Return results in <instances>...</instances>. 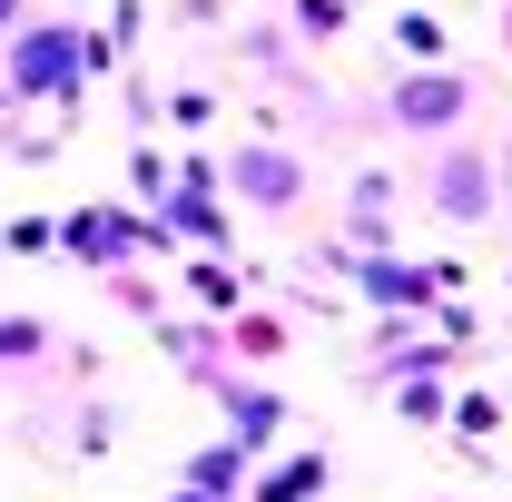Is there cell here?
<instances>
[{
  "label": "cell",
  "instance_id": "obj_5",
  "mask_svg": "<svg viewBox=\"0 0 512 502\" xmlns=\"http://www.w3.org/2000/svg\"><path fill=\"white\" fill-rule=\"evenodd\" d=\"M188 502H197V493H188Z\"/></svg>",
  "mask_w": 512,
  "mask_h": 502
},
{
  "label": "cell",
  "instance_id": "obj_3",
  "mask_svg": "<svg viewBox=\"0 0 512 502\" xmlns=\"http://www.w3.org/2000/svg\"><path fill=\"white\" fill-rule=\"evenodd\" d=\"M60 60H69V40H30V60H20V79H60Z\"/></svg>",
  "mask_w": 512,
  "mask_h": 502
},
{
  "label": "cell",
  "instance_id": "obj_4",
  "mask_svg": "<svg viewBox=\"0 0 512 502\" xmlns=\"http://www.w3.org/2000/svg\"><path fill=\"white\" fill-rule=\"evenodd\" d=\"M296 493H316V463H286V473L266 483V502H296Z\"/></svg>",
  "mask_w": 512,
  "mask_h": 502
},
{
  "label": "cell",
  "instance_id": "obj_2",
  "mask_svg": "<svg viewBox=\"0 0 512 502\" xmlns=\"http://www.w3.org/2000/svg\"><path fill=\"white\" fill-rule=\"evenodd\" d=\"M237 188H256V197H296V168H286V158H237Z\"/></svg>",
  "mask_w": 512,
  "mask_h": 502
},
{
  "label": "cell",
  "instance_id": "obj_1",
  "mask_svg": "<svg viewBox=\"0 0 512 502\" xmlns=\"http://www.w3.org/2000/svg\"><path fill=\"white\" fill-rule=\"evenodd\" d=\"M453 109H463V89H453V79H424V89H404V99H394V119H453Z\"/></svg>",
  "mask_w": 512,
  "mask_h": 502
}]
</instances>
